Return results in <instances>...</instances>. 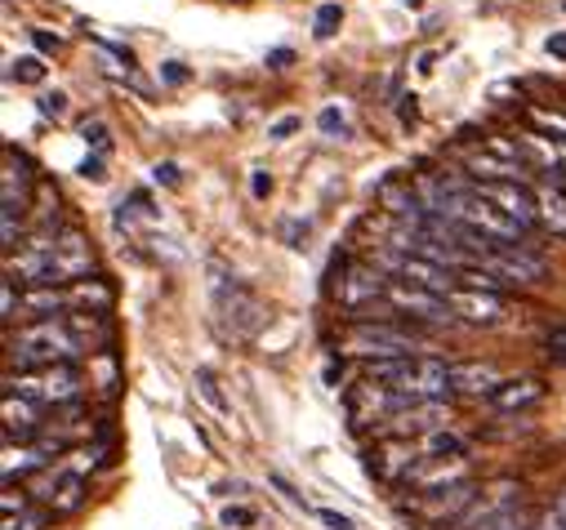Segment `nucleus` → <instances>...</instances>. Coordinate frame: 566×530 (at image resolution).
I'll use <instances>...</instances> for the list:
<instances>
[{
	"label": "nucleus",
	"mask_w": 566,
	"mask_h": 530,
	"mask_svg": "<svg viewBox=\"0 0 566 530\" xmlns=\"http://www.w3.org/2000/svg\"><path fill=\"white\" fill-rule=\"evenodd\" d=\"M32 41H36V50H45V54H59V36H50V32H32Z\"/></svg>",
	"instance_id": "obj_39"
},
{
	"label": "nucleus",
	"mask_w": 566,
	"mask_h": 530,
	"mask_svg": "<svg viewBox=\"0 0 566 530\" xmlns=\"http://www.w3.org/2000/svg\"><path fill=\"white\" fill-rule=\"evenodd\" d=\"M317 517H322L331 530H353V521H348V517H339L335 508H317Z\"/></svg>",
	"instance_id": "obj_37"
},
{
	"label": "nucleus",
	"mask_w": 566,
	"mask_h": 530,
	"mask_svg": "<svg viewBox=\"0 0 566 530\" xmlns=\"http://www.w3.org/2000/svg\"><path fill=\"white\" fill-rule=\"evenodd\" d=\"M197 383H201V396L214 406V411H228V402H223V392H219V379L210 374V370H197Z\"/></svg>",
	"instance_id": "obj_28"
},
{
	"label": "nucleus",
	"mask_w": 566,
	"mask_h": 530,
	"mask_svg": "<svg viewBox=\"0 0 566 530\" xmlns=\"http://www.w3.org/2000/svg\"><path fill=\"white\" fill-rule=\"evenodd\" d=\"M223 521L228 526H254V512L250 508H223Z\"/></svg>",
	"instance_id": "obj_36"
},
{
	"label": "nucleus",
	"mask_w": 566,
	"mask_h": 530,
	"mask_svg": "<svg viewBox=\"0 0 566 530\" xmlns=\"http://www.w3.org/2000/svg\"><path fill=\"white\" fill-rule=\"evenodd\" d=\"M539 223H544L553 236H566V183L539 188Z\"/></svg>",
	"instance_id": "obj_21"
},
{
	"label": "nucleus",
	"mask_w": 566,
	"mask_h": 530,
	"mask_svg": "<svg viewBox=\"0 0 566 530\" xmlns=\"http://www.w3.org/2000/svg\"><path fill=\"white\" fill-rule=\"evenodd\" d=\"M161 81H166V85H184V81H188L184 63H161Z\"/></svg>",
	"instance_id": "obj_34"
},
{
	"label": "nucleus",
	"mask_w": 566,
	"mask_h": 530,
	"mask_svg": "<svg viewBox=\"0 0 566 530\" xmlns=\"http://www.w3.org/2000/svg\"><path fill=\"white\" fill-rule=\"evenodd\" d=\"M81 388H85V379H81L76 361L41 365V370H19V374L10 370L6 374V392L23 396V402H32V406H72L81 396Z\"/></svg>",
	"instance_id": "obj_4"
},
{
	"label": "nucleus",
	"mask_w": 566,
	"mask_h": 530,
	"mask_svg": "<svg viewBox=\"0 0 566 530\" xmlns=\"http://www.w3.org/2000/svg\"><path fill=\"white\" fill-rule=\"evenodd\" d=\"M397 273H401V282L429 290V295H442V299H451L460 290V273L447 268V263H438V258H423V254H406L397 263Z\"/></svg>",
	"instance_id": "obj_13"
},
{
	"label": "nucleus",
	"mask_w": 566,
	"mask_h": 530,
	"mask_svg": "<svg viewBox=\"0 0 566 530\" xmlns=\"http://www.w3.org/2000/svg\"><path fill=\"white\" fill-rule=\"evenodd\" d=\"M317 125H322V135H348V120H344V112H335V107H326V112L317 116Z\"/></svg>",
	"instance_id": "obj_30"
},
{
	"label": "nucleus",
	"mask_w": 566,
	"mask_h": 530,
	"mask_svg": "<svg viewBox=\"0 0 566 530\" xmlns=\"http://www.w3.org/2000/svg\"><path fill=\"white\" fill-rule=\"evenodd\" d=\"M419 451H423V459H460L464 455V437H455L451 428H433L429 437L419 442Z\"/></svg>",
	"instance_id": "obj_23"
},
{
	"label": "nucleus",
	"mask_w": 566,
	"mask_h": 530,
	"mask_svg": "<svg viewBox=\"0 0 566 530\" xmlns=\"http://www.w3.org/2000/svg\"><path fill=\"white\" fill-rule=\"evenodd\" d=\"M491 411H500V415H517V411H531V406H539L544 402V383L539 379H504L491 396Z\"/></svg>",
	"instance_id": "obj_16"
},
{
	"label": "nucleus",
	"mask_w": 566,
	"mask_h": 530,
	"mask_svg": "<svg viewBox=\"0 0 566 530\" xmlns=\"http://www.w3.org/2000/svg\"><path fill=\"white\" fill-rule=\"evenodd\" d=\"M406 6H410V10H419V6H423V0H406Z\"/></svg>",
	"instance_id": "obj_44"
},
{
	"label": "nucleus",
	"mask_w": 566,
	"mask_h": 530,
	"mask_svg": "<svg viewBox=\"0 0 566 530\" xmlns=\"http://www.w3.org/2000/svg\"><path fill=\"white\" fill-rule=\"evenodd\" d=\"M423 451L410 442V437H384L375 442V451L366 455V473L379 477V481H406L415 468H419Z\"/></svg>",
	"instance_id": "obj_9"
},
{
	"label": "nucleus",
	"mask_w": 566,
	"mask_h": 530,
	"mask_svg": "<svg viewBox=\"0 0 566 530\" xmlns=\"http://www.w3.org/2000/svg\"><path fill=\"white\" fill-rule=\"evenodd\" d=\"M14 286H19V282H10V277H6V290H0V317H6V326H14V321H19V299H23V295H19Z\"/></svg>",
	"instance_id": "obj_27"
},
{
	"label": "nucleus",
	"mask_w": 566,
	"mask_h": 530,
	"mask_svg": "<svg viewBox=\"0 0 566 530\" xmlns=\"http://www.w3.org/2000/svg\"><path fill=\"white\" fill-rule=\"evenodd\" d=\"M548 54H553V59H566V32H553V36H548Z\"/></svg>",
	"instance_id": "obj_42"
},
{
	"label": "nucleus",
	"mask_w": 566,
	"mask_h": 530,
	"mask_svg": "<svg viewBox=\"0 0 566 530\" xmlns=\"http://www.w3.org/2000/svg\"><path fill=\"white\" fill-rule=\"evenodd\" d=\"M526 170V152L509 139H486L478 152H469V174H478V183H513Z\"/></svg>",
	"instance_id": "obj_7"
},
{
	"label": "nucleus",
	"mask_w": 566,
	"mask_h": 530,
	"mask_svg": "<svg viewBox=\"0 0 566 530\" xmlns=\"http://www.w3.org/2000/svg\"><path fill=\"white\" fill-rule=\"evenodd\" d=\"M500 530H535V526H531V521H526V517H522V512L513 508V512H509V517L500 521Z\"/></svg>",
	"instance_id": "obj_40"
},
{
	"label": "nucleus",
	"mask_w": 566,
	"mask_h": 530,
	"mask_svg": "<svg viewBox=\"0 0 566 530\" xmlns=\"http://www.w3.org/2000/svg\"><path fill=\"white\" fill-rule=\"evenodd\" d=\"M339 23H344V10H339V6H322V10H317V23H313V32H317L322 41H331V36L339 32Z\"/></svg>",
	"instance_id": "obj_26"
},
{
	"label": "nucleus",
	"mask_w": 566,
	"mask_h": 530,
	"mask_svg": "<svg viewBox=\"0 0 566 530\" xmlns=\"http://www.w3.org/2000/svg\"><path fill=\"white\" fill-rule=\"evenodd\" d=\"M41 116L63 120V116H67V94H59V89H54V94H45V98H41Z\"/></svg>",
	"instance_id": "obj_31"
},
{
	"label": "nucleus",
	"mask_w": 566,
	"mask_h": 530,
	"mask_svg": "<svg viewBox=\"0 0 566 530\" xmlns=\"http://www.w3.org/2000/svg\"><path fill=\"white\" fill-rule=\"evenodd\" d=\"M250 192H254V197H268V192H272V179H268L263 170H254V179H250Z\"/></svg>",
	"instance_id": "obj_41"
},
{
	"label": "nucleus",
	"mask_w": 566,
	"mask_h": 530,
	"mask_svg": "<svg viewBox=\"0 0 566 530\" xmlns=\"http://www.w3.org/2000/svg\"><path fill=\"white\" fill-rule=\"evenodd\" d=\"M415 116H419V107H415V94H410V98H401V120L415 125Z\"/></svg>",
	"instance_id": "obj_43"
},
{
	"label": "nucleus",
	"mask_w": 566,
	"mask_h": 530,
	"mask_svg": "<svg viewBox=\"0 0 566 530\" xmlns=\"http://www.w3.org/2000/svg\"><path fill=\"white\" fill-rule=\"evenodd\" d=\"M36 433H41V424H36L32 402H23V396L6 392V442H10V446H14V442H32Z\"/></svg>",
	"instance_id": "obj_19"
},
{
	"label": "nucleus",
	"mask_w": 566,
	"mask_h": 530,
	"mask_svg": "<svg viewBox=\"0 0 566 530\" xmlns=\"http://www.w3.org/2000/svg\"><path fill=\"white\" fill-rule=\"evenodd\" d=\"M153 179H157V183H166V188H175V183H179V166H175V161H166V166H157V170H153Z\"/></svg>",
	"instance_id": "obj_35"
},
{
	"label": "nucleus",
	"mask_w": 566,
	"mask_h": 530,
	"mask_svg": "<svg viewBox=\"0 0 566 530\" xmlns=\"http://www.w3.org/2000/svg\"><path fill=\"white\" fill-rule=\"evenodd\" d=\"M544 530H566V495L557 499V508L544 517Z\"/></svg>",
	"instance_id": "obj_32"
},
{
	"label": "nucleus",
	"mask_w": 566,
	"mask_h": 530,
	"mask_svg": "<svg viewBox=\"0 0 566 530\" xmlns=\"http://www.w3.org/2000/svg\"><path fill=\"white\" fill-rule=\"evenodd\" d=\"M478 197H486L491 205H500L509 219H517L526 232L539 223V192H531L522 179H513V183H478L473 188Z\"/></svg>",
	"instance_id": "obj_12"
},
{
	"label": "nucleus",
	"mask_w": 566,
	"mask_h": 530,
	"mask_svg": "<svg viewBox=\"0 0 566 530\" xmlns=\"http://www.w3.org/2000/svg\"><path fill=\"white\" fill-rule=\"evenodd\" d=\"M295 129H300V120H295V116H281V120L268 129V139H286V135H295Z\"/></svg>",
	"instance_id": "obj_33"
},
{
	"label": "nucleus",
	"mask_w": 566,
	"mask_h": 530,
	"mask_svg": "<svg viewBox=\"0 0 566 530\" xmlns=\"http://www.w3.org/2000/svg\"><path fill=\"white\" fill-rule=\"evenodd\" d=\"M344 352L361 357V361H392V357H410V352H423L419 335L397 326V321H353L344 330Z\"/></svg>",
	"instance_id": "obj_5"
},
{
	"label": "nucleus",
	"mask_w": 566,
	"mask_h": 530,
	"mask_svg": "<svg viewBox=\"0 0 566 530\" xmlns=\"http://www.w3.org/2000/svg\"><path fill=\"white\" fill-rule=\"evenodd\" d=\"M388 304H392L401 317H410V321H429V326L455 321L451 299L429 295V290H419V286H410V282H388Z\"/></svg>",
	"instance_id": "obj_10"
},
{
	"label": "nucleus",
	"mask_w": 566,
	"mask_h": 530,
	"mask_svg": "<svg viewBox=\"0 0 566 530\" xmlns=\"http://www.w3.org/2000/svg\"><path fill=\"white\" fill-rule=\"evenodd\" d=\"M451 312L460 321H469V326H495L504 317V295L500 290H469V286H460L451 295Z\"/></svg>",
	"instance_id": "obj_15"
},
{
	"label": "nucleus",
	"mask_w": 566,
	"mask_h": 530,
	"mask_svg": "<svg viewBox=\"0 0 566 530\" xmlns=\"http://www.w3.org/2000/svg\"><path fill=\"white\" fill-rule=\"evenodd\" d=\"M41 499H45L54 512H72V508H81V499H85V477H76V473H59Z\"/></svg>",
	"instance_id": "obj_20"
},
{
	"label": "nucleus",
	"mask_w": 566,
	"mask_h": 530,
	"mask_svg": "<svg viewBox=\"0 0 566 530\" xmlns=\"http://www.w3.org/2000/svg\"><path fill=\"white\" fill-rule=\"evenodd\" d=\"M335 299H339L344 312H366L370 304L388 299V282H384L379 268H370V263H348L339 286H335Z\"/></svg>",
	"instance_id": "obj_8"
},
{
	"label": "nucleus",
	"mask_w": 566,
	"mask_h": 530,
	"mask_svg": "<svg viewBox=\"0 0 566 530\" xmlns=\"http://www.w3.org/2000/svg\"><path fill=\"white\" fill-rule=\"evenodd\" d=\"M81 139H85V148H94V152L103 157V152L112 148V129H107L103 120H85V125H81Z\"/></svg>",
	"instance_id": "obj_25"
},
{
	"label": "nucleus",
	"mask_w": 566,
	"mask_h": 530,
	"mask_svg": "<svg viewBox=\"0 0 566 530\" xmlns=\"http://www.w3.org/2000/svg\"><path fill=\"white\" fill-rule=\"evenodd\" d=\"M10 352V370H41V365H67L76 357H85L81 339L72 335L67 317H50V321H28L19 335H10L6 343Z\"/></svg>",
	"instance_id": "obj_2"
},
{
	"label": "nucleus",
	"mask_w": 566,
	"mask_h": 530,
	"mask_svg": "<svg viewBox=\"0 0 566 530\" xmlns=\"http://www.w3.org/2000/svg\"><path fill=\"white\" fill-rule=\"evenodd\" d=\"M504 383V374L491 361H451V388L460 396H491Z\"/></svg>",
	"instance_id": "obj_17"
},
{
	"label": "nucleus",
	"mask_w": 566,
	"mask_h": 530,
	"mask_svg": "<svg viewBox=\"0 0 566 530\" xmlns=\"http://www.w3.org/2000/svg\"><path fill=\"white\" fill-rule=\"evenodd\" d=\"M406 486L415 495H442V490L469 486V468H464V459H419V468L406 477Z\"/></svg>",
	"instance_id": "obj_14"
},
{
	"label": "nucleus",
	"mask_w": 566,
	"mask_h": 530,
	"mask_svg": "<svg viewBox=\"0 0 566 530\" xmlns=\"http://www.w3.org/2000/svg\"><path fill=\"white\" fill-rule=\"evenodd\" d=\"M10 81H19V85H36V81H45V63H41L36 54L14 59V63H10Z\"/></svg>",
	"instance_id": "obj_24"
},
{
	"label": "nucleus",
	"mask_w": 566,
	"mask_h": 530,
	"mask_svg": "<svg viewBox=\"0 0 566 530\" xmlns=\"http://www.w3.org/2000/svg\"><path fill=\"white\" fill-rule=\"evenodd\" d=\"M544 348H548V357H557V361H566V321H557L548 335H544Z\"/></svg>",
	"instance_id": "obj_29"
},
{
	"label": "nucleus",
	"mask_w": 566,
	"mask_h": 530,
	"mask_svg": "<svg viewBox=\"0 0 566 530\" xmlns=\"http://www.w3.org/2000/svg\"><path fill=\"white\" fill-rule=\"evenodd\" d=\"M32 183H36V174H32L28 157H19L14 148H6V179H0V201H6V210H28Z\"/></svg>",
	"instance_id": "obj_18"
},
{
	"label": "nucleus",
	"mask_w": 566,
	"mask_h": 530,
	"mask_svg": "<svg viewBox=\"0 0 566 530\" xmlns=\"http://www.w3.org/2000/svg\"><path fill=\"white\" fill-rule=\"evenodd\" d=\"M81 174H85V179H94V183H103V179H107V174H103V157H85Z\"/></svg>",
	"instance_id": "obj_38"
},
{
	"label": "nucleus",
	"mask_w": 566,
	"mask_h": 530,
	"mask_svg": "<svg viewBox=\"0 0 566 530\" xmlns=\"http://www.w3.org/2000/svg\"><path fill=\"white\" fill-rule=\"evenodd\" d=\"M94 268V245L81 227H63L54 241V268H50V286H76L85 282Z\"/></svg>",
	"instance_id": "obj_6"
},
{
	"label": "nucleus",
	"mask_w": 566,
	"mask_h": 530,
	"mask_svg": "<svg viewBox=\"0 0 566 530\" xmlns=\"http://www.w3.org/2000/svg\"><path fill=\"white\" fill-rule=\"evenodd\" d=\"M67 299H72V312H76V308H85V312H107V308H112V286H107L103 277L76 282V286H67Z\"/></svg>",
	"instance_id": "obj_22"
},
{
	"label": "nucleus",
	"mask_w": 566,
	"mask_h": 530,
	"mask_svg": "<svg viewBox=\"0 0 566 530\" xmlns=\"http://www.w3.org/2000/svg\"><path fill=\"white\" fill-rule=\"evenodd\" d=\"M210 277H214V312H219V326L223 335L232 339H254L268 321V308L259 304V295L250 286H241L223 263H210Z\"/></svg>",
	"instance_id": "obj_3"
},
{
	"label": "nucleus",
	"mask_w": 566,
	"mask_h": 530,
	"mask_svg": "<svg viewBox=\"0 0 566 530\" xmlns=\"http://www.w3.org/2000/svg\"><path fill=\"white\" fill-rule=\"evenodd\" d=\"M482 268H491V273L504 277L509 286H535V282H544V258L531 254L526 245H495V250L482 258Z\"/></svg>",
	"instance_id": "obj_11"
},
{
	"label": "nucleus",
	"mask_w": 566,
	"mask_h": 530,
	"mask_svg": "<svg viewBox=\"0 0 566 530\" xmlns=\"http://www.w3.org/2000/svg\"><path fill=\"white\" fill-rule=\"evenodd\" d=\"M366 379L379 388L401 392L406 402H447L451 388V361L438 357H392V361H366Z\"/></svg>",
	"instance_id": "obj_1"
}]
</instances>
